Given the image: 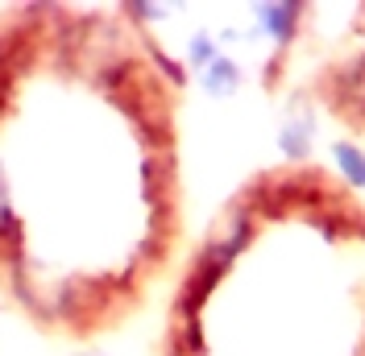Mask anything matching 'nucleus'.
<instances>
[{
	"instance_id": "obj_2",
	"label": "nucleus",
	"mask_w": 365,
	"mask_h": 356,
	"mask_svg": "<svg viewBox=\"0 0 365 356\" xmlns=\"http://www.w3.org/2000/svg\"><path fill=\"white\" fill-rule=\"evenodd\" d=\"M341 13L336 29L316 46L307 95L332 125L365 141V4H349Z\"/></svg>"
},
{
	"instance_id": "obj_1",
	"label": "nucleus",
	"mask_w": 365,
	"mask_h": 356,
	"mask_svg": "<svg viewBox=\"0 0 365 356\" xmlns=\"http://www.w3.org/2000/svg\"><path fill=\"white\" fill-rule=\"evenodd\" d=\"M162 356H365V191L312 157L245 178L182 269Z\"/></svg>"
}]
</instances>
